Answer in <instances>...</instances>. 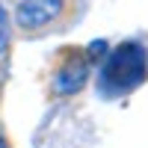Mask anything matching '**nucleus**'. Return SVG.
Segmentation results:
<instances>
[{
    "label": "nucleus",
    "instance_id": "obj_1",
    "mask_svg": "<svg viewBox=\"0 0 148 148\" xmlns=\"http://www.w3.org/2000/svg\"><path fill=\"white\" fill-rule=\"evenodd\" d=\"M148 74V53L136 42H121L113 53L107 56V65L101 71V86L107 92H130L145 80Z\"/></svg>",
    "mask_w": 148,
    "mask_h": 148
},
{
    "label": "nucleus",
    "instance_id": "obj_6",
    "mask_svg": "<svg viewBox=\"0 0 148 148\" xmlns=\"http://www.w3.org/2000/svg\"><path fill=\"white\" fill-rule=\"evenodd\" d=\"M0 148H6V139H3V133H0Z\"/></svg>",
    "mask_w": 148,
    "mask_h": 148
},
{
    "label": "nucleus",
    "instance_id": "obj_2",
    "mask_svg": "<svg viewBox=\"0 0 148 148\" xmlns=\"http://www.w3.org/2000/svg\"><path fill=\"white\" fill-rule=\"evenodd\" d=\"M65 12V0H18L15 24L21 30H45Z\"/></svg>",
    "mask_w": 148,
    "mask_h": 148
},
{
    "label": "nucleus",
    "instance_id": "obj_5",
    "mask_svg": "<svg viewBox=\"0 0 148 148\" xmlns=\"http://www.w3.org/2000/svg\"><path fill=\"white\" fill-rule=\"evenodd\" d=\"M104 53H107V42H92L89 51H86V56H89V59H101Z\"/></svg>",
    "mask_w": 148,
    "mask_h": 148
},
{
    "label": "nucleus",
    "instance_id": "obj_3",
    "mask_svg": "<svg viewBox=\"0 0 148 148\" xmlns=\"http://www.w3.org/2000/svg\"><path fill=\"white\" fill-rule=\"evenodd\" d=\"M86 80H89V56L71 53L53 74V92L56 95H74L86 86Z\"/></svg>",
    "mask_w": 148,
    "mask_h": 148
},
{
    "label": "nucleus",
    "instance_id": "obj_4",
    "mask_svg": "<svg viewBox=\"0 0 148 148\" xmlns=\"http://www.w3.org/2000/svg\"><path fill=\"white\" fill-rule=\"evenodd\" d=\"M9 45V18H6V9L0 6V53L6 51Z\"/></svg>",
    "mask_w": 148,
    "mask_h": 148
}]
</instances>
